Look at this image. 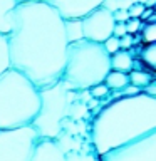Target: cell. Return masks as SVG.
<instances>
[{
    "instance_id": "obj_27",
    "label": "cell",
    "mask_w": 156,
    "mask_h": 161,
    "mask_svg": "<svg viewBox=\"0 0 156 161\" xmlns=\"http://www.w3.org/2000/svg\"><path fill=\"white\" fill-rule=\"evenodd\" d=\"M103 7L111 10V12H116V10H119V2H118V0H104Z\"/></svg>"
},
{
    "instance_id": "obj_1",
    "label": "cell",
    "mask_w": 156,
    "mask_h": 161,
    "mask_svg": "<svg viewBox=\"0 0 156 161\" xmlns=\"http://www.w3.org/2000/svg\"><path fill=\"white\" fill-rule=\"evenodd\" d=\"M8 47L12 67L25 74L39 89L59 82L69 47L64 17L45 0L19 3Z\"/></svg>"
},
{
    "instance_id": "obj_8",
    "label": "cell",
    "mask_w": 156,
    "mask_h": 161,
    "mask_svg": "<svg viewBox=\"0 0 156 161\" xmlns=\"http://www.w3.org/2000/svg\"><path fill=\"white\" fill-rule=\"evenodd\" d=\"M82 27H84V39L94 40V42L104 44L111 35L114 34L116 19L114 12L104 8L103 5L82 17Z\"/></svg>"
},
{
    "instance_id": "obj_29",
    "label": "cell",
    "mask_w": 156,
    "mask_h": 161,
    "mask_svg": "<svg viewBox=\"0 0 156 161\" xmlns=\"http://www.w3.org/2000/svg\"><path fill=\"white\" fill-rule=\"evenodd\" d=\"M144 92L149 94V96H153V97H156V82H151L149 86H146V87H144Z\"/></svg>"
},
{
    "instance_id": "obj_2",
    "label": "cell",
    "mask_w": 156,
    "mask_h": 161,
    "mask_svg": "<svg viewBox=\"0 0 156 161\" xmlns=\"http://www.w3.org/2000/svg\"><path fill=\"white\" fill-rule=\"evenodd\" d=\"M153 129H156V97L143 91L106 104L91 124V141L99 158Z\"/></svg>"
},
{
    "instance_id": "obj_5",
    "label": "cell",
    "mask_w": 156,
    "mask_h": 161,
    "mask_svg": "<svg viewBox=\"0 0 156 161\" xmlns=\"http://www.w3.org/2000/svg\"><path fill=\"white\" fill-rule=\"evenodd\" d=\"M64 79L49 87L40 89V109L32 126L39 133L40 138L57 139L62 134L64 123L69 116L72 92Z\"/></svg>"
},
{
    "instance_id": "obj_18",
    "label": "cell",
    "mask_w": 156,
    "mask_h": 161,
    "mask_svg": "<svg viewBox=\"0 0 156 161\" xmlns=\"http://www.w3.org/2000/svg\"><path fill=\"white\" fill-rule=\"evenodd\" d=\"M103 45H104V49L108 50L111 55H113V54L118 52V50H121V39L116 37V35H111V37L106 40Z\"/></svg>"
},
{
    "instance_id": "obj_31",
    "label": "cell",
    "mask_w": 156,
    "mask_h": 161,
    "mask_svg": "<svg viewBox=\"0 0 156 161\" xmlns=\"http://www.w3.org/2000/svg\"><path fill=\"white\" fill-rule=\"evenodd\" d=\"M19 3H30V2H44V0H17Z\"/></svg>"
},
{
    "instance_id": "obj_22",
    "label": "cell",
    "mask_w": 156,
    "mask_h": 161,
    "mask_svg": "<svg viewBox=\"0 0 156 161\" xmlns=\"http://www.w3.org/2000/svg\"><path fill=\"white\" fill-rule=\"evenodd\" d=\"M126 25H128V34H136L141 29V20L139 19H129L126 22Z\"/></svg>"
},
{
    "instance_id": "obj_19",
    "label": "cell",
    "mask_w": 156,
    "mask_h": 161,
    "mask_svg": "<svg viewBox=\"0 0 156 161\" xmlns=\"http://www.w3.org/2000/svg\"><path fill=\"white\" fill-rule=\"evenodd\" d=\"M143 40L146 44L156 42V22H151L143 29Z\"/></svg>"
},
{
    "instance_id": "obj_10",
    "label": "cell",
    "mask_w": 156,
    "mask_h": 161,
    "mask_svg": "<svg viewBox=\"0 0 156 161\" xmlns=\"http://www.w3.org/2000/svg\"><path fill=\"white\" fill-rule=\"evenodd\" d=\"M30 161H67V154L59 146L57 139L40 138Z\"/></svg>"
},
{
    "instance_id": "obj_7",
    "label": "cell",
    "mask_w": 156,
    "mask_h": 161,
    "mask_svg": "<svg viewBox=\"0 0 156 161\" xmlns=\"http://www.w3.org/2000/svg\"><path fill=\"white\" fill-rule=\"evenodd\" d=\"M99 161H156V129L131 141V143L108 151Z\"/></svg>"
},
{
    "instance_id": "obj_26",
    "label": "cell",
    "mask_w": 156,
    "mask_h": 161,
    "mask_svg": "<svg viewBox=\"0 0 156 161\" xmlns=\"http://www.w3.org/2000/svg\"><path fill=\"white\" fill-rule=\"evenodd\" d=\"M141 92V89L139 87H136V86H133V84H128L126 87L123 89V96H134V94H139Z\"/></svg>"
},
{
    "instance_id": "obj_25",
    "label": "cell",
    "mask_w": 156,
    "mask_h": 161,
    "mask_svg": "<svg viewBox=\"0 0 156 161\" xmlns=\"http://www.w3.org/2000/svg\"><path fill=\"white\" fill-rule=\"evenodd\" d=\"M133 42H134V39L131 37V34H126L124 37H121V49H123V50H128L131 45H133Z\"/></svg>"
},
{
    "instance_id": "obj_11",
    "label": "cell",
    "mask_w": 156,
    "mask_h": 161,
    "mask_svg": "<svg viewBox=\"0 0 156 161\" xmlns=\"http://www.w3.org/2000/svg\"><path fill=\"white\" fill-rule=\"evenodd\" d=\"M19 7L17 0H0V34L8 35L15 24V8Z\"/></svg>"
},
{
    "instance_id": "obj_28",
    "label": "cell",
    "mask_w": 156,
    "mask_h": 161,
    "mask_svg": "<svg viewBox=\"0 0 156 161\" xmlns=\"http://www.w3.org/2000/svg\"><path fill=\"white\" fill-rule=\"evenodd\" d=\"M118 2H119V8L121 10H129L136 3L134 0H118Z\"/></svg>"
},
{
    "instance_id": "obj_24",
    "label": "cell",
    "mask_w": 156,
    "mask_h": 161,
    "mask_svg": "<svg viewBox=\"0 0 156 161\" xmlns=\"http://www.w3.org/2000/svg\"><path fill=\"white\" fill-rule=\"evenodd\" d=\"M114 19H116V22H128V20L131 19V15H129V10H116L114 12Z\"/></svg>"
},
{
    "instance_id": "obj_30",
    "label": "cell",
    "mask_w": 156,
    "mask_h": 161,
    "mask_svg": "<svg viewBox=\"0 0 156 161\" xmlns=\"http://www.w3.org/2000/svg\"><path fill=\"white\" fill-rule=\"evenodd\" d=\"M67 154V153H65ZM67 161H81V156L77 153H69L67 154Z\"/></svg>"
},
{
    "instance_id": "obj_23",
    "label": "cell",
    "mask_w": 156,
    "mask_h": 161,
    "mask_svg": "<svg viewBox=\"0 0 156 161\" xmlns=\"http://www.w3.org/2000/svg\"><path fill=\"white\" fill-rule=\"evenodd\" d=\"M128 34V25H126V22H116V27H114V34L116 37H124V35Z\"/></svg>"
},
{
    "instance_id": "obj_4",
    "label": "cell",
    "mask_w": 156,
    "mask_h": 161,
    "mask_svg": "<svg viewBox=\"0 0 156 161\" xmlns=\"http://www.w3.org/2000/svg\"><path fill=\"white\" fill-rule=\"evenodd\" d=\"M111 72V54L101 42L82 39L69 44L62 79L70 89H91L103 84Z\"/></svg>"
},
{
    "instance_id": "obj_15",
    "label": "cell",
    "mask_w": 156,
    "mask_h": 161,
    "mask_svg": "<svg viewBox=\"0 0 156 161\" xmlns=\"http://www.w3.org/2000/svg\"><path fill=\"white\" fill-rule=\"evenodd\" d=\"M12 67V60H10V47H8V35L0 34V75L5 70Z\"/></svg>"
},
{
    "instance_id": "obj_12",
    "label": "cell",
    "mask_w": 156,
    "mask_h": 161,
    "mask_svg": "<svg viewBox=\"0 0 156 161\" xmlns=\"http://www.w3.org/2000/svg\"><path fill=\"white\" fill-rule=\"evenodd\" d=\"M133 67H134V60H133V55H131L128 50L121 49L116 54L111 55V69L129 74L131 70H133Z\"/></svg>"
},
{
    "instance_id": "obj_16",
    "label": "cell",
    "mask_w": 156,
    "mask_h": 161,
    "mask_svg": "<svg viewBox=\"0 0 156 161\" xmlns=\"http://www.w3.org/2000/svg\"><path fill=\"white\" fill-rule=\"evenodd\" d=\"M153 82V79H151V75L148 72H143V70H131L129 72V84L136 86V87L139 89H144L146 86H149Z\"/></svg>"
},
{
    "instance_id": "obj_6",
    "label": "cell",
    "mask_w": 156,
    "mask_h": 161,
    "mask_svg": "<svg viewBox=\"0 0 156 161\" xmlns=\"http://www.w3.org/2000/svg\"><path fill=\"white\" fill-rule=\"evenodd\" d=\"M40 139L32 124L15 129H0V161H30Z\"/></svg>"
},
{
    "instance_id": "obj_21",
    "label": "cell",
    "mask_w": 156,
    "mask_h": 161,
    "mask_svg": "<svg viewBox=\"0 0 156 161\" xmlns=\"http://www.w3.org/2000/svg\"><path fill=\"white\" fill-rule=\"evenodd\" d=\"M146 12V5L144 3H139V2H136L133 7L129 8V15H131V19H141L144 15Z\"/></svg>"
},
{
    "instance_id": "obj_3",
    "label": "cell",
    "mask_w": 156,
    "mask_h": 161,
    "mask_svg": "<svg viewBox=\"0 0 156 161\" xmlns=\"http://www.w3.org/2000/svg\"><path fill=\"white\" fill-rule=\"evenodd\" d=\"M40 109V89L20 70L0 75V129L30 126Z\"/></svg>"
},
{
    "instance_id": "obj_13",
    "label": "cell",
    "mask_w": 156,
    "mask_h": 161,
    "mask_svg": "<svg viewBox=\"0 0 156 161\" xmlns=\"http://www.w3.org/2000/svg\"><path fill=\"white\" fill-rule=\"evenodd\" d=\"M64 25H65V35H67L69 44L84 39L82 19H64Z\"/></svg>"
},
{
    "instance_id": "obj_20",
    "label": "cell",
    "mask_w": 156,
    "mask_h": 161,
    "mask_svg": "<svg viewBox=\"0 0 156 161\" xmlns=\"http://www.w3.org/2000/svg\"><path fill=\"white\" fill-rule=\"evenodd\" d=\"M108 92H109V87L106 86V82L91 87V96H92V97H98V99H99V97H104V96H108Z\"/></svg>"
},
{
    "instance_id": "obj_14",
    "label": "cell",
    "mask_w": 156,
    "mask_h": 161,
    "mask_svg": "<svg viewBox=\"0 0 156 161\" xmlns=\"http://www.w3.org/2000/svg\"><path fill=\"white\" fill-rule=\"evenodd\" d=\"M106 86H108L109 89H114V91H123L126 86L129 84V74L126 72H121V70H114L111 69V72L108 74V77H106Z\"/></svg>"
},
{
    "instance_id": "obj_17",
    "label": "cell",
    "mask_w": 156,
    "mask_h": 161,
    "mask_svg": "<svg viewBox=\"0 0 156 161\" xmlns=\"http://www.w3.org/2000/svg\"><path fill=\"white\" fill-rule=\"evenodd\" d=\"M141 60H143L148 67L156 70V42L146 44V47L141 50Z\"/></svg>"
},
{
    "instance_id": "obj_9",
    "label": "cell",
    "mask_w": 156,
    "mask_h": 161,
    "mask_svg": "<svg viewBox=\"0 0 156 161\" xmlns=\"http://www.w3.org/2000/svg\"><path fill=\"white\" fill-rule=\"evenodd\" d=\"M45 2L57 8L64 19H82L101 7L104 0H45Z\"/></svg>"
}]
</instances>
